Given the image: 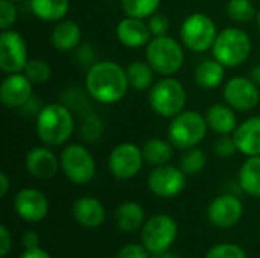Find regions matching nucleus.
Instances as JSON below:
<instances>
[{
    "label": "nucleus",
    "instance_id": "16",
    "mask_svg": "<svg viewBox=\"0 0 260 258\" xmlns=\"http://www.w3.org/2000/svg\"><path fill=\"white\" fill-rule=\"evenodd\" d=\"M34 84L21 73L8 75L0 85V100L6 108H21L32 99Z\"/></svg>",
    "mask_w": 260,
    "mask_h": 258
},
{
    "label": "nucleus",
    "instance_id": "31",
    "mask_svg": "<svg viewBox=\"0 0 260 258\" xmlns=\"http://www.w3.org/2000/svg\"><path fill=\"white\" fill-rule=\"evenodd\" d=\"M225 11L227 15L236 23H247L257 14L251 0H229Z\"/></svg>",
    "mask_w": 260,
    "mask_h": 258
},
{
    "label": "nucleus",
    "instance_id": "22",
    "mask_svg": "<svg viewBox=\"0 0 260 258\" xmlns=\"http://www.w3.org/2000/svg\"><path fill=\"white\" fill-rule=\"evenodd\" d=\"M207 125L219 135H230L238 128V117L235 109L227 103H215L206 113Z\"/></svg>",
    "mask_w": 260,
    "mask_h": 258
},
{
    "label": "nucleus",
    "instance_id": "8",
    "mask_svg": "<svg viewBox=\"0 0 260 258\" xmlns=\"http://www.w3.org/2000/svg\"><path fill=\"white\" fill-rule=\"evenodd\" d=\"M59 161H61L62 173L73 184L84 186L94 178L96 173L94 158L91 152L79 143L66 146L61 152Z\"/></svg>",
    "mask_w": 260,
    "mask_h": 258
},
{
    "label": "nucleus",
    "instance_id": "45",
    "mask_svg": "<svg viewBox=\"0 0 260 258\" xmlns=\"http://www.w3.org/2000/svg\"><path fill=\"white\" fill-rule=\"evenodd\" d=\"M257 26H259V30H260V11L257 12Z\"/></svg>",
    "mask_w": 260,
    "mask_h": 258
},
{
    "label": "nucleus",
    "instance_id": "9",
    "mask_svg": "<svg viewBox=\"0 0 260 258\" xmlns=\"http://www.w3.org/2000/svg\"><path fill=\"white\" fill-rule=\"evenodd\" d=\"M178 234L177 222L168 214H155L149 217L142 227V243L154 254L161 255L168 252Z\"/></svg>",
    "mask_w": 260,
    "mask_h": 258
},
{
    "label": "nucleus",
    "instance_id": "30",
    "mask_svg": "<svg viewBox=\"0 0 260 258\" xmlns=\"http://www.w3.org/2000/svg\"><path fill=\"white\" fill-rule=\"evenodd\" d=\"M207 163V157L203 149L200 148H190L184 151V154L180 158V169L186 175H195L200 173Z\"/></svg>",
    "mask_w": 260,
    "mask_h": 258
},
{
    "label": "nucleus",
    "instance_id": "39",
    "mask_svg": "<svg viewBox=\"0 0 260 258\" xmlns=\"http://www.w3.org/2000/svg\"><path fill=\"white\" fill-rule=\"evenodd\" d=\"M12 248V236L6 225H0V257L5 258Z\"/></svg>",
    "mask_w": 260,
    "mask_h": 258
},
{
    "label": "nucleus",
    "instance_id": "44",
    "mask_svg": "<svg viewBox=\"0 0 260 258\" xmlns=\"http://www.w3.org/2000/svg\"><path fill=\"white\" fill-rule=\"evenodd\" d=\"M160 258H181L178 257V255H175V254H169V252H165V254H161V257Z\"/></svg>",
    "mask_w": 260,
    "mask_h": 258
},
{
    "label": "nucleus",
    "instance_id": "20",
    "mask_svg": "<svg viewBox=\"0 0 260 258\" xmlns=\"http://www.w3.org/2000/svg\"><path fill=\"white\" fill-rule=\"evenodd\" d=\"M233 138L238 146V152L247 157L260 155V116L250 117L238 125L233 132Z\"/></svg>",
    "mask_w": 260,
    "mask_h": 258
},
{
    "label": "nucleus",
    "instance_id": "6",
    "mask_svg": "<svg viewBox=\"0 0 260 258\" xmlns=\"http://www.w3.org/2000/svg\"><path fill=\"white\" fill-rule=\"evenodd\" d=\"M146 61L160 76H172L184 64L183 46L172 36H154L146 44Z\"/></svg>",
    "mask_w": 260,
    "mask_h": 258
},
{
    "label": "nucleus",
    "instance_id": "34",
    "mask_svg": "<svg viewBox=\"0 0 260 258\" xmlns=\"http://www.w3.org/2000/svg\"><path fill=\"white\" fill-rule=\"evenodd\" d=\"M12 0H0V29H11L17 20V8Z\"/></svg>",
    "mask_w": 260,
    "mask_h": 258
},
{
    "label": "nucleus",
    "instance_id": "21",
    "mask_svg": "<svg viewBox=\"0 0 260 258\" xmlns=\"http://www.w3.org/2000/svg\"><path fill=\"white\" fill-rule=\"evenodd\" d=\"M82 38L81 26L73 20H61L55 24L50 33V43L58 52L75 50Z\"/></svg>",
    "mask_w": 260,
    "mask_h": 258
},
{
    "label": "nucleus",
    "instance_id": "4",
    "mask_svg": "<svg viewBox=\"0 0 260 258\" xmlns=\"http://www.w3.org/2000/svg\"><path fill=\"white\" fill-rule=\"evenodd\" d=\"M186 100L187 94L183 84L172 76H163L160 81L154 82L149 90V105L152 111L165 119H174L183 113Z\"/></svg>",
    "mask_w": 260,
    "mask_h": 258
},
{
    "label": "nucleus",
    "instance_id": "47",
    "mask_svg": "<svg viewBox=\"0 0 260 258\" xmlns=\"http://www.w3.org/2000/svg\"><path fill=\"white\" fill-rule=\"evenodd\" d=\"M105 2H114V0H105Z\"/></svg>",
    "mask_w": 260,
    "mask_h": 258
},
{
    "label": "nucleus",
    "instance_id": "15",
    "mask_svg": "<svg viewBox=\"0 0 260 258\" xmlns=\"http://www.w3.org/2000/svg\"><path fill=\"white\" fill-rule=\"evenodd\" d=\"M14 210L20 219L35 224L49 214V201L37 189H23L14 196Z\"/></svg>",
    "mask_w": 260,
    "mask_h": 258
},
{
    "label": "nucleus",
    "instance_id": "36",
    "mask_svg": "<svg viewBox=\"0 0 260 258\" xmlns=\"http://www.w3.org/2000/svg\"><path fill=\"white\" fill-rule=\"evenodd\" d=\"M148 26H149V30L152 33V38H154V36H165V35H168L171 23H169V18L165 14L155 12L154 15L149 17Z\"/></svg>",
    "mask_w": 260,
    "mask_h": 258
},
{
    "label": "nucleus",
    "instance_id": "27",
    "mask_svg": "<svg viewBox=\"0 0 260 258\" xmlns=\"http://www.w3.org/2000/svg\"><path fill=\"white\" fill-rule=\"evenodd\" d=\"M172 143L163 138H151L142 146L143 158L151 166H163L168 164L174 155Z\"/></svg>",
    "mask_w": 260,
    "mask_h": 258
},
{
    "label": "nucleus",
    "instance_id": "41",
    "mask_svg": "<svg viewBox=\"0 0 260 258\" xmlns=\"http://www.w3.org/2000/svg\"><path fill=\"white\" fill-rule=\"evenodd\" d=\"M18 258H52L49 255V252H46L44 249L38 248H32V249H24V252H21V255Z\"/></svg>",
    "mask_w": 260,
    "mask_h": 258
},
{
    "label": "nucleus",
    "instance_id": "28",
    "mask_svg": "<svg viewBox=\"0 0 260 258\" xmlns=\"http://www.w3.org/2000/svg\"><path fill=\"white\" fill-rule=\"evenodd\" d=\"M154 68L143 61H134L126 67V78L129 88H134L136 91H146L151 90L154 85Z\"/></svg>",
    "mask_w": 260,
    "mask_h": 258
},
{
    "label": "nucleus",
    "instance_id": "3",
    "mask_svg": "<svg viewBox=\"0 0 260 258\" xmlns=\"http://www.w3.org/2000/svg\"><path fill=\"white\" fill-rule=\"evenodd\" d=\"M212 53L213 58L224 67H239L251 53V38L239 27H225L218 32V36L212 46Z\"/></svg>",
    "mask_w": 260,
    "mask_h": 258
},
{
    "label": "nucleus",
    "instance_id": "38",
    "mask_svg": "<svg viewBox=\"0 0 260 258\" xmlns=\"http://www.w3.org/2000/svg\"><path fill=\"white\" fill-rule=\"evenodd\" d=\"M117 258H149V251L145 248L143 243H129L117 252Z\"/></svg>",
    "mask_w": 260,
    "mask_h": 258
},
{
    "label": "nucleus",
    "instance_id": "25",
    "mask_svg": "<svg viewBox=\"0 0 260 258\" xmlns=\"http://www.w3.org/2000/svg\"><path fill=\"white\" fill-rule=\"evenodd\" d=\"M32 14L43 21H61L69 9V0H29Z\"/></svg>",
    "mask_w": 260,
    "mask_h": 258
},
{
    "label": "nucleus",
    "instance_id": "10",
    "mask_svg": "<svg viewBox=\"0 0 260 258\" xmlns=\"http://www.w3.org/2000/svg\"><path fill=\"white\" fill-rule=\"evenodd\" d=\"M29 62L27 44L21 33L12 29L0 33V70L6 75L21 73Z\"/></svg>",
    "mask_w": 260,
    "mask_h": 258
},
{
    "label": "nucleus",
    "instance_id": "24",
    "mask_svg": "<svg viewBox=\"0 0 260 258\" xmlns=\"http://www.w3.org/2000/svg\"><path fill=\"white\" fill-rule=\"evenodd\" d=\"M224 76H225V67L215 58L201 61L193 73L195 82L204 90L218 88L222 84Z\"/></svg>",
    "mask_w": 260,
    "mask_h": 258
},
{
    "label": "nucleus",
    "instance_id": "42",
    "mask_svg": "<svg viewBox=\"0 0 260 258\" xmlns=\"http://www.w3.org/2000/svg\"><path fill=\"white\" fill-rule=\"evenodd\" d=\"M9 186H11L9 176H8L5 172H2V173H0V196H2V198H5V196L8 195Z\"/></svg>",
    "mask_w": 260,
    "mask_h": 258
},
{
    "label": "nucleus",
    "instance_id": "12",
    "mask_svg": "<svg viewBox=\"0 0 260 258\" xmlns=\"http://www.w3.org/2000/svg\"><path fill=\"white\" fill-rule=\"evenodd\" d=\"M222 96L227 105L235 111H251L260 102L259 87L251 78L235 76L224 85Z\"/></svg>",
    "mask_w": 260,
    "mask_h": 258
},
{
    "label": "nucleus",
    "instance_id": "5",
    "mask_svg": "<svg viewBox=\"0 0 260 258\" xmlns=\"http://www.w3.org/2000/svg\"><path fill=\"white\" fill-rule=\"evenodd\" d=\"M206 116L197 111H183L175 116L168 126V140L174 148L187 151L197 148L207 135Z\"/></svg>",
    "mask_w": 260,
    "mask_h": 258
},
{
    "label": "nucleus",
    "instance_id": "14",
    "mask_svg": "<svg viewBox=\"0 0 260 258\" xmlns=\"http://www.w3.org/2000/svg\"><path fill=\"white\" fill-rule=\"evenodd\" d=\"M244 214V204L235 195H221L215 198L209 208L207 217L212 225L218 228H232L235 227Z\"/></svg>",
    "mask_w": 260,
    "mask_h": 258
},
{
    "label": "nucleus",
    "instance_id": "33",
    "mask_svg": "<svg viewBox=\"0 0 260 258\" xmlns=\"http://www.w3.org/2000/svg\"><path fill=\"white\" fill-rule=\"evenodd\" d=\"M204 258H247V254L239 245L219 243L212 246Z\"/></svg>",
    "mask_w": 260,
    "mask_h": 258
},
{
    "label": "nucleus",
    "instance_id": "32",
    "mask_svg": "<svg viewBox=\"0 0 260 258\" xmlns=\"http://www.w3.org/2000/svg\"><path fill=\"white\" fill-rule=\"evenodd\" d=\"M23 73L30 79L32 84H44L52 76V68L44 59H29Z\"/></svg>",
    "mask_w": 260,
    "mask_h": 258
},
{
    "label": "nucleus",
    "instance_id": "29",
    "mask_svg": "<svg viewBox=\"0 0 260 258\" xmlns=\"http://www.w3.org/2000/svg\"><path fill=\"white\" fill-rule=\"evenodd\" d=\"M161 0H122V9L128 17L134 18H149L158 12Z\"/></svg>",
    "mask_w": 260,
    "mask_h": 258
},
{
    "label": "nucleus",
    "instance_id": "43",
    "mask_svg": "<svg viewBox=\"0 0 260 258\" xmlns=\"http://www.w3.org/2000/svg\"><path fill=\"white\" fill-rule=\"evenodd\" d=\"M250 78H251V81H253L257 87H260V65H256V67L251 68Z\"/></svg>",
    "mask_w": 260,
    "mask_h": 258
},
{
    "label": "nucleus",
    "instance_id": "23",
    "mask_svg": "<svg viewBox=\"0 0 260 258\" xmlns=\"http://www.w3.org/2000/svg\"><path fill=\"white\" fill-rule=\"evenodd\" d=\"M116 225L123 233H134L145 224V210L139 202L128 201L117 207L116 210Z\"/></svg>",
    "mask_w": 260,
    "mask_h": 258
},
{
    "label": "nucleus",
    "instance_id": "35",
    "mask_svg": "<svg viewBox=\"0 0 260 258\" xmlns=\"http://www.w3.org/2000/svg\"><path fill=\"white\" fill-rule=\"evenodd\" d=\"M213 151L221 158H229V157L235 155L238 152V146H236V141H235L233 135H221L215 141Z\"/></svg>",
    "mask_w": 260,
    "mask_h": 258
},
{
    "label": "nucleus",
    "instance_id": "18",
    "mask_svg": "<svg viewBox=\"0 0 260 258\" xmlns=\"http://www.w3.org/2000/svg\"><path fill=\"white\" fill-rule=\"evenodd\" d=\"M116 36L120 44L125 47H143L152 40V33L149 30L148 23L142 18L125 17L116 26Z\"/></svg>",
    "mask_w": 260,
    "mask_h": 258
},
{
    "label": "nucleus",
    "instance_id": "46",
    "mask_svg": "<svg viewBox=\"0 0 260 258\" xmlns=\"http://www.w3.org/2000/svg\"><path fill=\"white\" fill-rule=\"evenodd\" d=\"M12 2H24V0H12Z\"/></svg>",
    "mask_w": 260,
    "mask_h": 258
},
{
    "label": "nucleus",
    "instance_id": "26",
    "mask_svg": "<svg viewBox=\"0 0 260 258\" xmlns=\"http://www.w3.org/2000/svg\"><path fill=\"white\" fill-rule=\"evenodd\" d=\"M238 179L241 189L247 195L260 198V155L247 158V161L239 169Z\"/></svg>",
    "mask_w": 260,
    "mask_h": 258
},
{
    "label": "nucleus",
    "instance_id": "19",
    "mask_svg": "<svg viewBox=\"0 0 260 258\" xmlns=\"http://www.w3.org/2000/svg\"><path fill=\"white\" fill-rule=\"evenodd\" d=\"M72 214L81 227L87 230H96L104 224L107 213L99 199L93 196H82L75 201Z\"/></svg>",
    "mask_w": 260,
    "mask_h": 258
},
{
    "label": "nucleus",
    "instance_id": "1",
    "mask_svg": "<svg viewBox=\"0 0 260 258\" xmlns=\"http://www.w3.org/2000/svg\"><path fill=\"white\" fill-rule=\"evenodd\" d=\"M128 88L126 68L114 61H98L87 70L85 90L99 103L113 105L120 102Z\"/></svg>",
    "mask_w": 260,
    "mask_h": 258
},
{
    "label": "nucleus",
    "instance_id": "40",
    "mask_svg": "<svg viewBox=\"0 0 260 258\" xmlns=\"http://www.w3.org/2000/svg\"><path fill=\"white\" fill-rule=\"evenodd\" d=\"M21 245L24 246V249L38 248V245H40V236H38V233L34 231V230L24 231L23 236H21Z\"/></svg>",
    "mask_w": 260,
    "mask_h": 258
},
{
    "label": "nucleus",
    "instance_id": "11",
    "mask_svg": "<svg viewBox=\"0 0 260 258\" xmlns=\"http://www.w3.org/2000/svg\"><path fill=\"white\" fill-rule=\"evenodd\" d=\"M143 152L134 143H120L110 152L108 167L117 179L134 178L143 166Z\"/></svg>",
    "mask_w": 260,
    "mask_h": 258
},
{
    "label": "nucleus",
    "instance_id": "17",
    "mask_svg": "<svg viewBox=\"0 0 260 258\" xmlns=\"http://www.w3.org/2000/svg\"><path fill=\"white\" fill-rule=\"evenodd\" d=\"M24 166L30 176L37 179H50L59 170L61 161L49 148L38 146L26 154Z\"/></svg>",
    "mask_w": 260,
    "mask_h": 258
},
{
    "label": "nucleus",
    "instance_id": "2",
    "mask_svg": "<svg viewBox=\"0 0 260 258\" xmlns=\"http://www.w3.org/2000/svg\"><path fill=\"white\" fill-rule=\"evenodd\" d=\"M37 134L46 146L66 144L75 131L72 111L62 103H49L41 106L37 114Z\"/></svg>",
    "mask_w": 260,
    "mask_h": 258
},
{
    "label": "nucleus",
    "instance_id": "37",
    "mask_svg": "<svg viewBox=\"0 0 260 258\" xmlns=\"http://www.w3.org/2000/svg\"><path fill=\"white\" fill-rule=\"evenodd\" d=\"M102 134V122L98 117H87L82 126V138L87 141H94Z\"/></svg>",
    "mask_w": 260,
    "mask_h": 258
},
{
    "label": "nucleus",
    "instance_id": "13",
    "mask_svg": "<svg viewBox=\"0 0 260 258\" xmlns=\"http://www.w3.org/2000/svg\"><path fill=\"white\" fill-rule=\"evenodd\" d=\"M148 187L158 198H175L186 187V173L175 166H157L148 176Z\"/></svg>",
    "mask_w": 260,
    "mask_h": 258
},
{
    "label": "nucleus",
    "instance_id": "7",
    "mask_svg": "<svg viewBox=\"0 0 260 258\" xmlns=\"http://www.w3.org/2000/svg\"><path fill=\"white\" fill-rule=\"evenodd\" d=\"M216 36L218 29L215 21L203 12L187 15L180 27V40L183 46L197 53L212 49Z\"/></svg>",
    "mask_w": 260,
    "mask_h": 258
}]
</instances>
